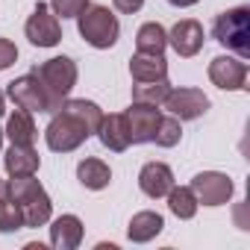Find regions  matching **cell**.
<instances>
[{
    "mask_svg": "<svg viewBox=\"0 0 250 250\" xmlns=\"http://www.w3.org/2000/svg\"><path fill=\"white\" fill-rule=\"evenodd\" d=\"M103 121V112L91 100H65L59 112H53L44 139L53 153H71L77 150L88 136H97V127Z\"/></svg>",
    "mask_w": 250,
    "mask_h": 250,
    "instance_id": "1",
    "label": "cell"
},
{
    "mask_svg": "<svg viewBox=\"0 0 250 250\" xmlns=\"http://www.w3.org/2000/svg\"><path fill=\"white\" fill-rule=\"evenodd\" d=\"M6 194H9V200L18 203V209L24 215V227H44L50 221L53 203H50L44 186L39 180H33V174L30 177H12L6 183Z\"/></svg>",
    "mask_w": 250,
    "mask_h": 250,
    "instance_id": "2",
    "label": "cell"
},
{
    "mask_svg": "<svg viewBox=\"0 0 250 250\" xmlns=\"http://www.w3.org/2000/svg\"><path fill=\"white\" fill-rule=\"evenodd\" d=\"M39 77L44 94H47V112H59V106L68 100L71 88L77 85V62L71 56H53L33 68Z\"/></svg>",
    "mask_w": 250,
    "mask_h": 250,
    "instance_id": "3",
    "label": "cell"
},
{
    "mask_svg": "<svg viewBox=\"0 0 250 250\" xmlns=\"http://www.w3.org/2000/svg\"><path fill=\"white\" fill-rule=\"evenodd\" d=\"M212 36L238 59H250V9L235 6V9L221 12L212 24Z\"/></svg>",
    "mask_w": 250,
    "mask_h": 250,
    "instance_id": "4",
    "label": "cell"
},
{
    "mask_svg": "<svg viewBox=\"0 0 250 250\" xmlns=\"http://www.w3.org/2000/svg\"><path fill=\"white\" fill-rule=\"evenodd\" d=\"M77 27H80V36L97 50H109L121 36V24L109 12V6H85L77 15Z\"/></svg>",
    "mask_w": 250,
    "mask_h": 250,
    "instance_id": "5",
    "label": "cell"
},
{
    "mask_svg": "<svg viewBox=\"0 0 250 250\" xmlns=\"http://www.w3.org/2000/svg\"><path fill=\"white\" fill-rule=\"evenodd\" d=\"M232 180L221 171H203L191 180V191L197 197V203L203 206H224L232 197Z\"/></svg>",
    "mask_w": 250,
    "mask_h": 250,
    "instance_id": "6",
    "label": "cell"
},
{
    "mask_svg": "<svg viewBox=\"0 0 250 250\" xmlns=\"http://www.w3.org/2000/svg\"><path fill=\"white\" fill-rule=\"evenodd\" d=\"M27 39H30V44H36V47H53V44L62 42V24H59V18L50 12L47 3H39V6L33 9V15H30V21H27Z\"/></svg>",
    "mask_w": 250,
    "mask_h": 250,
    "instance_id": "7",
    "label": "cell"
},
{
    "mask_svg": "<svg viewBox=\"0 0 250 250\" xmlns=\"http://www.w3.org/2000/svg\"><path fill=\"white\" fill-rule=\"evenodd\" d=\"M127 115V127H130V142L133 145H147L153 142L156 136V127H159V121H162V112L153 106V103H136L124 112Z\"/></svg>",
    "mask_w": 250,
    "mask_h": 250,
    "instance_id": "8",
    "label": "cell"
},
{
    "mask_svg": "<svg viewBox=\"0 0 250 250\" xmlns=\"http://www.w3.org/2000/svg\"><path fill=\"white\" fill-rule=\"evenodd\" d=\"M162 106H165L174 118H180V121H194V118L206 115L209 97H206L200 88H171V91L165 94Z\"/></svg>",
    "mask_w": 250,
    "mask_h": 250,
    "instance_id": "9",
    "label": "cell"
},
{
    "mask_svg": "<svg viewBox=\"0 0 250 250\" xmlns=\"http://www.w3.org/2000/svg\"><path fill=\"white\" fill-rule=\"evenodd\" d=\"M209 80L224 91H244L247 88V65L238 56H215L209 62Z\"/></svg>",
    "mask_w": 250,
    "mask_h": 250,
    "instance_id": "10",
    "label": "cell"
},
{
    "mask_svg": "<svg viewBox=\"0 0 250 250\" xmlns=\"http://www.w3.org/2000/svg\"><path fill=\"white\" fill-rule=\"evenodd\" d=\"M6 94L15 100L18 109H27V112H47V94H44V88H42V83H39V77H36L33 71L24 74V77H18V80H12L9 88H6Z\"/></svg>",
    "mask_w": 250,
    "mask_h": 250,
    "instance_id": "11",
    "label": "cell"
},
{
    "mask_svg": "<svg viewBox=\"0 0 250 250\" xmlns=\"http://www.w3.org/2000/svg\"><path fill=\"white\" fill-rule=\"evenodd\" d=\"M168 44H171L183 59L197 56L200 47H203V27H200V21H194V18L177 21V24L171 27V33H168Z\"/></svg>",
    "mask_w": 250,
    "mask_h": 250,
    "instance_id": "12",
    "label": "cell"
},
{
    "mask_svg": "<svg viewBox=\"0 0 250 250\" xmlns=\"http://www.w3.org/2000/svg\"><path fill=\"white\" fill-rule=\"evenodd\" d=\"M97 139L106 150H115V153H124L133 142H130V127H127V115L124 112H115V115H103L100 127H97Z\"/></svg>",
    "mask_w": 250,
    "mask_h": 250,
    "instance_id": "13",
    "label": "cell"
},
{
    "mask_svg": "<svg viewBox=\"0 0 250 250\" xmlns=\"http://www.w3.org/2000/svg\"><path fill=\"white\" fill-rule=\"evenodd\" d=\"M139 186H142V191L147 197L159 200L174 188V171L165 162H147L142 168V174H139Z\"/></svg>",
    "mask_w": 250,
    "mask_h": 250,
    "instance_id": "14",
    "label": "cell"
},
{
    "mask_svg": "<svg viewBox=\"0 0 250 250\" xmlns=\"http://www.w3.org/2000/svg\"><path fill=\"white\" fill-rule=\"evenodd\" d=\"M130 74L136 83H153L168 80V62L162 53H136L130 59Z\"/></svg>",
    "mask_w": 250,
    "mask_h": 250,
    "instance_id": "15",
    "label": "cell"
},
{
    "mask_svg": "<svg viewBox=\"0 0 250 250\" xmlns=\"http://www.w3.org/2000/svg\"><path fill=\"white\" fill-rule=\"evenodd\" d=\"M3 165H6L9 177H30V174L39 171L42 159H39L33 145H12L6 150V156H3Z\"/></svg>",
    "mask_w": 250,
    "mask_h": 250,
    "instance_id": "16",
    "label": "cell"
},
{
    "mask_svg": "<svg viewBox=\"0 0 250 250\" xmlns=\"http://www.w3.org/2000/svg\"><path fill=\"white\" fill-rule=\"evenodd\" d=\"M83 241V221L77 215H62L50 227V244L56 250H74Z\"/></svg>",
    "mask_w": 250,
    "mask_h": 250,
    "instance_id": "17",
    "label": "cell"
},
{
    "mask_svg": "<svg viewBox=\"0 0 250 250\" xmlns=\"http://www.w3.org/2000/svg\"><path fill=\"white\" fill-rule=\"evenodd\" d=\"M162 227H165V221H162L159 212H139V215H133V221L127 227V235H130V241L145 244V241L156 238L162 232Z\"/></svg>",
    "mask_w": 250,
    "mask_h": 250,
    "instance_id": "18",
    "label": "cell"
},
{
    "mask_svg": "<svg viewBox=\"0 0 250 250\" xmlns=\"http://www.w3.org/2000/svg\"><path fill=\"white\" fill-rule=\"evenodd\" d=\"M6 136L12 145H33L36 142V124H33V112L27 109H15L6 121Z\"/></svg>",
    "mask_w": 250,
    "mask_h": 250,
    "instance_id": "19",
    "label": "cell"
},
{
    "mask_svg": "<svg viewBox=\"0 0 250 250\" xmlns=\"http://www.w3.org/2000/svg\"><path fill=\"white\" fill-rule=\"evenodd\" d=\"M77 180H80L85 188L100 191V188H106V186H109L112 171H109V165H106V162H100V159H83V162L77 165Z\"/></svg>",
    "mask_w": 250,
    "mask_h": 250,
    "instance_id": "20",
    "label": "cell"
},
{
    "mask_svg": "<svg viewBox=\"0 0 250 250\" xmlns=\"http://www.w3.org/2000/svg\"><path fill=\"white\" fill-rule=\"evenodd\" d=\"M168 47V33L162 24L150 21V24H142L139 36H136V50L139 53H165Z\"/></svg>",
    "mask_w": 250,
    "mask_h": 250,
    "instance_id": "21",
    "label": "cell"
},
{
    "mask_svg": "<svg viewBox=\"0 0 250 250\" xmlns=\"http://www.w3.org/2000/svg\"><path fill=\"white\" fill-rule=\"evenodd\" d=\"M165 197H168V209H171L177 218L188 221V218H194V215H197V206H200V203H197V197H194L191 186H180V188L174 186Z\"/></svg>",
    "mask_w": 250,
    "mask_h": 250,
    "instance_id": "22",
    "label": "cell"
},
{
    "mask_svg": "<svg viewBox=\"0 0 250 250\" xmlns=\"http://www.w3.org/2000/svg\"><path fill=\"white\" fill-rule=\"evenodd\" d=\"M168 91H171V83H168V80L136 83V85H133V100H136V103H153V106H159Z\"/></svg>",
    "mask_w": 250,
    "mask_h": 250,
    "instance_id": "23",
    "label": "cell"
},
{
    "mask_svg": "<svg viewBox=\"0 0 250 250\" xmlns=\"http://www.w3.org/2000/svg\"><path fill=\"white\" fill-rule=\"evenodd\" d=\"M180 139H183V127H180V118H162L159 121V127H156V136H153V142L159 145V147H174V145H180Z\"/></svg>",
    "mask_w": 250,
    "mask_h": 250,
    "instance_id": "24",
    "label": "cell"
},
{
    "mask_svg": "<svg viewBox=\"0 0 250 250\" xmlns=\"http://www.w3.org/2000/svg\"><path fill=\"white\" fill-rule=\"evenodd\" d=\"M24 227V215L15 200L0 197V232H18Z\"/></svg>",
    "mask_w": 250,
    "mask_h": 250,
    "instance_id": "25",
    "label": "cell"
},
{
    "mask_svg": "<svg viewBox=\"0 0 250 250\" xmlns=\"http://www.w3.org/2000/svg\"><path fill=\"white\" fill-rule=\"evenodd\" d=\"M50 6H53V15L59 18H77L85 6H88V0H50Z\"/></svg>",
    "mask_w": 250,
    "mask_h": 250,
    "instance_id": "26",
    "label": "cell"
},
{
    "mask_svg": "<svg viewBox=\"0 0 250 250\" xmlns=\"http://www.w3.org/2000/svg\"><path fill=\"white\" fill-rule=\"evenodd\" d=\"M15 59H18V47L9 39H0V71H6Z\"/></svg>",
    "mask_w": 250,
    "mask_h": 250,
    "instance_id": "27",
    "label": "cell"
},
{
    "mask_svg": "<svg viewBox=\"0 0 250 250\" xmlns=\"http://www.w3.org/2000/svg\"><path fill=\"white\" fill-rule=\"evenodd\" d=\"M112 3H115V9H118V12L133 15V12H139V9L145 6V0H112Z\"/></svg>",
    "mask_w": 250,
    "mask_h": 250,
    "instance_id": "28",
    "label": "cell"
},
{
    "mask_svg": "<svg viewBox=\"0 0 250 250\" xmlns=\"http://www.w3.org/2000/svg\"><path fill=\"white\" fill-rule=\"evenodd\" d=\"M171 6H180V9H186V6H194V3H200V0H168Z\"/></svg>",
    "mask_w": 250,
    "mask_h": 250,
    "instance_id": "29",
    "label": "cell"
},
{
    "mask_svg": "<svg viewBox=\"0 0 250 250\" xmlns=\"http://www.w3.org/2000/svg\"><path fill=\"white\" fill-rule=\"evenodd\" d=\"M3 112H6V97H3V91H0V118H3Z\"/></svg>",
    "mask_w": 250,
    "mask_h": 250,
    "instance_id": "30",
    "label": "cell"
},
{
    "mask_svg": "<svg viewBox=\"0 0 250 250\" xmlns=\"http://www.w3.org/2000/svg\"><path fill=\"white\" fill-rule=\"evenodd\" d=\"M0 197H6V180H0Z\"/></svg>",
    "mask_w": 250,
    "mask_h": 250,
    "instance_id": "31",
    "label": "cell"
},
{
    "mask_svg": "<svg viewBox=\"0 0 250 250\" xmlns=\"http://www.w3.org/2000/svg\"><path fill=\"white\" fill-rule=\"evenodd\" d=\"M0 145H3V130H0Z\"/></svg>",
    "mask_w": 250,
    "mask_h": 250,
    "instance_id": "32",
    "label": "cell"
}]
</instances>
